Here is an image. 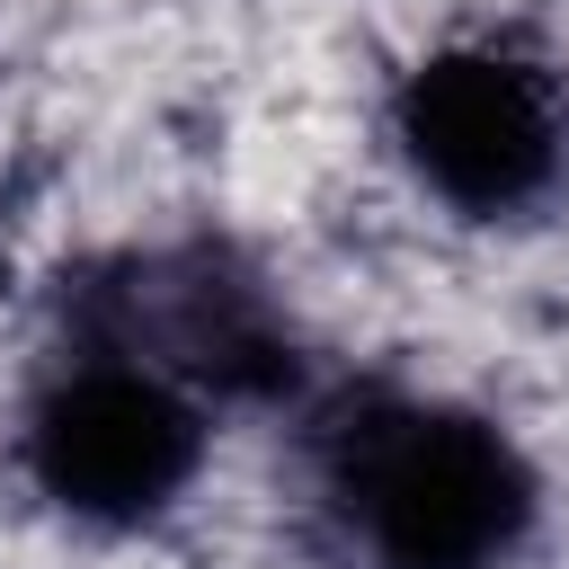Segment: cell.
Returning a JSON list of instances; mask_svg holds the SVG:
<instances>
[{
	"label": "cell",
	"instance_id": "6da1fadb",
	"mask_svg": "<svg viewBox=\"0 0 569 569\" xmlns=\"http://www.w3.org/2000/svg\"><path fill=\"white\" fill-rule=\"evenodd\" d=\"M302 516L347 569H525L551 533V471L471 391L347 382L293 427Z\"/></svg>",
	"mask_w": 569,
	"mask_h": 569
},
{
	"label": "cell",
	"instance_id": "7a4b0ae2",
	"mask_svg": "<svg viewBox=\"0 0 569 569\" xmlns=\"http://www.w3.org/2000/svg\"><path fill=\"white\" fill-rule=\"evenodd\" d=\"M222 400L107 293L18 365L0 409V462L18 498L71 542H160L213 498Z\"/></svg>",
	"mask_w": 569,
	"mask_h": 569
},
{
	"label": "cell",
	"instance_id": "3957f363",
	"mask_svg": "<svg viewBox=\"0 0 569 569\" xmlns=\"http://www.w3.org/2000/svg\"><path fill=\"white\" fill-rule=\"evenodd\" d=\"M373 133L436 222L525 231L569 196V53L533 27H445L382 80Z\"/></svg>",
	"mask_w": 569,
	"mask_h": 569
}]
</instances>
